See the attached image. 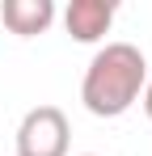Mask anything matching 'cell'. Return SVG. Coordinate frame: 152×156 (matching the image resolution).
Returning <instances> with one entry per match:
<instances>
[{
	"mask_svg": "<svg viewBox=\"0 0 152 156\" xmlns=\"http://www.w3.org/2000/svg\"><path fill=\"white\" fill-rule=\"evenodd\" d=\"M63 26L76 42H97L114 26V0H72L63 9Z\"/></svg>",
	"mask_w": 152,
	"mask_h": 156,
	"instance_id": "cell-3",
	"label": "cell"
},
{
	"mask_svg": "<svg viewBox=\"0 0 152 156\" xmlns=\"http://www.w3.org/2000/svg\"><path fill=\"white\" fill-rule=\"evenodd\" d=\"M148 84V59L131 42H106L80 80V101L93 118H118L144 97Z\"/></svg>",
	"mask_w": 152,
	"mask_h": 156,
	"instance_id": "cell-1",
	"label": "cell"
},
{
	"mask_svg": "<svg viewBox=\"0 0 152 156\" xmlns=\"http://www.w3.org/2000/svg\"><path fill=\"white\" fill-rule=\"evenodd\" d=\"M0 21L21 34V38H34V34H47L51 21H55V4L51 0H4L0 4Z\"/></svg>",
	"mask_w": 152,
	"mask_h": 156,
	"instance_id": "cell-4",
	"label": "cell"
},
{
	"mask_svg": "<svg viewBox=\"0 0 152 156\" xmlns=\"http://www.w3.org/2000/svg\"><path fill=\"white\" fill-rule=\"evenodd\" d=\"M80 156H97V152H80Z\"/></svg>",
	"mask_w": 152,
	"mask_h": 156,
	"instance_id": "cell-6",
	"label": "cell"
},
{
	"mask_svg": "<svg viewBox=\"0 0 152 156\" xmlns=\"http://www.w3.org/2000/svg\"><path fill=\"white\" fill-rule=\"evenodd\" d=\"M72 127L59 105H34L17 127V156H68Z\"/></svg>",
	"mask_w": 152,
	"mask_h": 156,
	"instance_id": "cell-2",
	"label": "cell"
},
{
	"mask_svg": "<svg viewBox=\"0 0 152 156\" xmlns=\"http://www.w3.org/2000/svg\"><path fill=\"white\" fill-rule=\"evenodd\" d=\"M139 101H144V114H148V118H152V80H148V84H144V97H139Z\"/></svg>",
	"mask_w": 152,
	"mask_h": 156,
	"instance_id": "cell-5",
	"label": "cell"
}]
</instances>
